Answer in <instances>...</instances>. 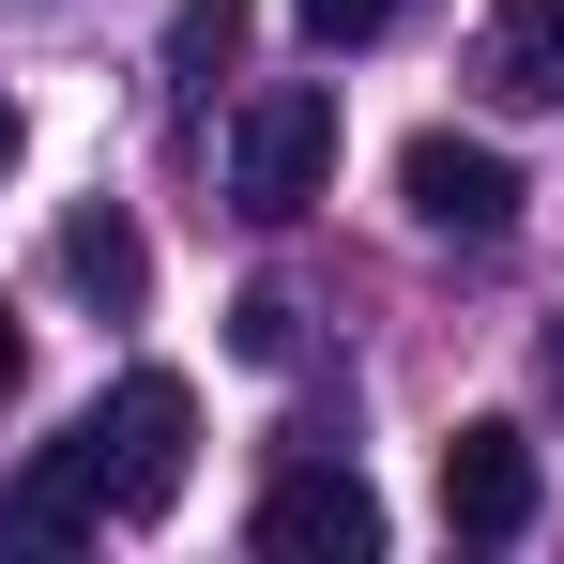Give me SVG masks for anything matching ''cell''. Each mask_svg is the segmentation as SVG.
I'll return each instance as SVG.
<instances>
[{
  "label": "cell",
  "mask_w": 564,
  "mask_h": 564,
  "mask_svg": "<svg viewBox=\"0 0 564 564\" xmlns=\"http://www.w3.org/2000/svg\"><path fill=\"white\" fill-rule=\"evenodd\" d=\"M336 198V93L321 77H290L229 122V214L245 229H290V214H321Z\"/></svg>",
  "instance_id": "cell-1"
},
{
  "label": "cell",
  "mask_w": 564,
  "mask_h": 564,
  "mask_svg": "<svg viewBox=\"0 0 564 564\" xmlns=\"http://www.w3.org/2000/svg\"><path fill=\"white\" fill-rule=\"evenodd\" d=\"M443 534H473V550H519L534 534V427L473 412L458 443H443Z\"/></svg>",
  "instance_id": "cell-5"
},
{
  "label": "cell",
  "mask_w": 564,
  "mask_h": 564,
  "mask_svg": "<svg viewBox=\"0 0 564 564\" xmlns=\"http://www.w3.org/2000/svg\"><path fill=\"white\" fill-rule=\"evenodd\" d=\"M15 153H31V122H15V93H0V184H15Z\"/></svg>",
  "instance_id": "cell-13"
},
{
  "label": "cell",
  "mask_w": 564,
  "mask_h": 564,
  "mask_svg": "<svg viewBox=\"0 0 564 564\" xmlns=\"http://www.w3.org/2000/svg\"><path fill=\"white\" fill-rule=\"evenodd\" d=\"M397 198H412V229H443V245H503L519 229V169L458 138V122H427L412 153H397Z\"/></svg>",
  "instance_id": "cell-4"
},
{
  "label": "cell",
  "mask_w": 564,
  "mask_h": 564,
  "mask_svg": "<svg viewBox=\"0 0 564 564\" xmlns=\"http://www.w3.org/2000/svg\"><path fill=\"white\" fill-rule=\"evenodd\" d=\"M93 458H107V519H169L198 473V397L169 367H122V397L93 412Z\"/></svg>",
  "instance_id": "cell-2"
},
{
  "label": "cell",
  "mask_w": 564,
  "mask_h": 564,
  "mask_svg": "<svg viewBox=\"0 0 564 564\" xmlns=\"http://www.w3.org/2000/svg\"><path fill=\"white\" fill-rule=\"evenodd\" d=\"M290 336H305L290 290H245V305H229V351H245V367H290Z\"/></svg>",
  "instance_id": "cell-10"
},
{
  "label": "cell",
  "mask_w": 564,
  "mask_h": 564,
  "mask_svg": "<svg viewBox=\"0 0 564 564\" xmlns=\"http://www.w3.org/2000/svg\"><path fill=\"white\" fill-rule=\"evenodd\" d=\"M275 564H367L381 550V488L351 458H290L275 488H260V519H245Z\"/></svg>",
  "instance_id": "cell-3"
},
{
  "label": "cell",
  "mask_w": 564,
  "mask_h": 564,
  "mask_svg": "<svg viewBox=\"0 0 564 564\" xmlns=\"http://www.w3.org/2000/svg\"><path fill=\"white\" fill-rule=\"evenodd\" d=\"M245 31H260V0H184V15H169V62L214 77V62H245Z\"/></svg>",
  "instance_id": "cell-9"
},
{
  "label": "cell",
  "mask_w": 564,
  "mask_h": 564,
  "mask_svg": "<svg viewBox=\"0 0 564 564\" xmlns=\"http://www.w3.org/2000/svg\"><path fill=\"white\" fill-rule=\"evenodd\" d=\"M473 93H488V107H564V0H488Z\"/></svg>",
  "instance_id": "cell-7"
},
{
  "label": "cell",
  "mask_w": 564,
  "mask_h": 564,
  "mask_svg": "<svg viewBox=\"0 0 564 564\" xmlns=\"http://www.w3.org/2000/svg\"><path fill=\"white\" fill-rule=\"evenodd\" d=\"M93 519H107V458H93V427H77V443H46V458L0 488V534H15V550H77Z\"/></svg>",
  "instance_id": "cell-6"
},
{
  "label": "cell",
  "mask_w": 564,
  "mask_h": 564,
  "mask_svg": "<svg viewBox=\"0 0 564 564\" xmlns=\"http://www.w3.org/2000/svg\"><path fill=\"white\" fill-rule=\"evenodd\" d=\"M290 15H305V46H381L412 0H290Z\"/></svg>",
  "instance_id": "cell-11"
},
{
  "label": "cell",
  "mask_w": 564,
  "mask_h": 564,
  "mask_svg": "<svg viewBox=\"0 0 564 564\" xmlns=\"http://www.w3.org/2000/svg\"><path fill=\"white\" fill-rule=\"evenodd\" d=\"M15 381H31V336H15V305H0V397H15Z\"/></svg>",
  "instance_id": "cell-12"
},
{
  "label": "cell",
  "mask_w": 564,
  "mask_h": 564,
  "mask_svg": "<svg viewBox=\"0 0 564 564\" xmlns=\"http://www.w3.org/2000/svg\"><path fill=\"white\" fill-rule=\"evenodd\" d=\"M62 275H77V290H93V305H107V321H122V305L153 290V245H138V229H122V214H107V198H93V214L62 229Z\"/></svg>",
  "instance_id": "cell-8"
}]
</instances>
